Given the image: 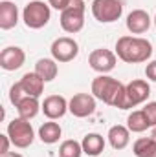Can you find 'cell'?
Masks as SVG:
<instances>
[{
    "label": "cell",
    "instance_id": "6da1fadb",
    "mask_svg": "<svg viewBox=\"0 0 156 157\" xmlns=\"http://www.w3.org/2000/svg\"><path fill=\"white\" fill-rule=\"evenodd\" d=\"M116 55L119 60H123L127 64L147 62L153 55V44L142 37L123 35L116 42Z\"/></svg>",
    "mask_w": 156,
    "mask_h": 157
},
{
    "label": "cell",
    "instance_id": "7a4b0ae2",
    "mask_svg": "<svg viewBox=\"0 0 156 157\" xmlns=\"http://www.w3.org/2000/svg\"><path fill=\"white\" fill-rule=\"evenodd\" d=\"M92 95L99 101H103L109 106H114L119 110H127L125 101V84L117 78L109 75H99L92 80Z\"/></svg>",
    "mask_w": 156,
    "mask_h": 157
},
{
    "label": "cell",
    "instance_id": "3957f363",
    "mask_svg": "<svg viewBox=\"0 0 156 157\" xmlns=\"http://www.w3.org/2000/svg\"><path fill=\"white\" fill-rule=\"evenodd\" d=\"M50 17H51L50 4H44L42 0H31L22 9V20H24L26 28H30V29L44 28L50 22Z\"/></svg>",
    "mask_w": 156,
    "mask_h": 157
},
{
    "label": "cell",
    "instance_id": "277c9868",
    "mask_svg": "<svg viewBox=\"0 0 156 157\" xmlns=\"http://www.w3.org/2000/svg\"><path fill=\"white\" fill-rule=\"evenodd\" d=\"M84 0H72L70 6L64 11H61V28L72 35L79 33L84 28Z\"/></svg>",
    "mask_w": 156,
    "mask_h": 157
},
{
    "label": "cell",
    "instance_id": "5b68a950",
    "mask_svg": "<svg viewBox=\"0 0 156 157\" xmlns=\"http://www.w3.org/2000/svg\"><path fill=\"white\" fill-rule=\"evenodd\" d=\"M7 135H9L13 146H17V148H28V146H31V143L35 139V132H33L31 122L20 117L13 119L7 124Z\"/></svg>",
    "mask_w": 156,
    "mask_h": 157
},
{
    "label": "cell",
    "instance_id": "8992f818",
    "mask_svg": "<svg viewBox=\"0 0 156 157\" xmlns=\"http://www.w3.org/2000/svg\"><path fill=\"white\" fill-rule=\"evenodd\" d=\"M92 15L101 24H112L119 20L123 15V2L121 0H94Z\"/></svg>",
    "mask_w": 156,
    "mask_h": 157
},
{
    "label": "cell",
    "instance_id": "52a82bcc",
    "mask_svg": "<svg viewBox=\"0 0 156 157\" xmlns=\"http://www.w3.org/2000/svg\"><path fill=\"white\" fill-rule=\"evenodd\" d=\"M151 95V86L147 80L143 78H136V80H130L127 86H125V101H127V110L130 108H136L140 104H143Z\"/></svg>",
    "mask_w": 156,
    "mask_h": 157
},
{
    "label": "cell",
    "instance_id": "ba28073f",
    "mask_svg": "<svg viewBox=\"0 0 156 157\" xmlns=\"http://www.w3.org/2000/svg\"><path fill=\"white\" fill-rule=\"evenodd\" d=\"M51 59L57 62H70L79 55V44L72 37H59L51 42Z\"/></svg>",
    "mask_w": 156,
    "mask_h": 157
},
{
    "label": "cell",
    "instance_id": "9c48e42d",
    "mask_svg": "<svg viewBox=\"0 0 156 157\" xmlns=\"http://www.w3.org/2000/svg\"><path fill=\"white\" fill-rule=\"evenodd\" d=\"M116 53L110 51V49H105V48H99V49H94L90 55H88V64L94 71L101 73V75H107L110 73L114 68H116Z\"/></svg>",
    "mask_w": 156,
    "mask_h": 157
},
{
    "label": "cell",
    "instance_id": "30bf717a",
    "mask_svg": "<svg viewBox=\"0 0 156 157\" xmlns=\"http://www.w3.org/2000/svg\"><path fill=\"white\" fill-rule=\"evenodd\" d=\"M68 112L74 117H88L96 112V97L90 93H76L68 101Z\"/></svg>",
    "mask_w": 156,
    "mask_h": 157
},
{
    "label": "cell",
    "instance_id": "8fae6325",
    "mask_svg": "<svg viewBox=\"0 0 156 157\" xmlns=\"http://www.w3.org/2000/svg\"><path fill=\"white\" fill-rule=\"evenodd\" d=\"M24 60H26V53L18 46H7L0 53V66L6 71H15V70L22 68Z\"/></svg>",
    "mask_w": 156,
    "mask_h": 157
},
{
    "label": "cell",
    "instance_id": "7c38bea8",
    "mask_svg": "<svg viewBox=\"0 0 156 157\" xmlns=\"http://www.w3.org/2000/svg\"><path fill=\"white\" fill-rule=\"evenodd\" d=\"M68 112V101L63 95H48L42 102V113L50 121L61 119Z\"/></svg>",
    "mask_w": 156,
    "mask_h": 157
},
{
    "label": "cell",
    "instance_id": "4fadbf2b",
    "mask_svg": "<svg viewBox=\"0 0 156 157\" xmlns=\"http://www.w3.org/2000/svg\"><path fill=\"white\" fill-rule=\"evenodd\" d=\"M151 22H153V20H151V17H149L147 11H143V9H134V11L129 13L125 24H127V29H129L132 35H142V33L149 31Z\"/></svg>",
    "mask_w": 156,
    "mask_h": 157
},
{
    "label": "cell",
    "instance_id": "5bb4252c",
    "mask_svg": "<svg viewBox=\"0 0 156 157\" xmlns=\"http://www.w3.org/2000/svg\"><path fill=\"white\" fill-rule=\"evenodd\" d=\"M17 24H18V7L9 0H2L0 2V29L7 31V29H13Z\"/></svg>",
    "mask_w": 156,
    "mask_h": 157
},
{
    "label": "cell",
    "instance_id": "9a60e30c",
    "mask_svg": "<svg viewBox=\"0 0 156 157\" xmlns=\"http://www.w3.org/2000/svg\"><path fill=\"white\" fill-rule=\"evenodd\" d=\"M109 143L114 150H123L129 146L130 143V130L127 126H121V124H116L109 130Z\"/></svg>",
    "mask_w": 156,
    "mask_h": 157
},
{
    "label": "cell",
    "instance_id": "2e32d148",
    "mask_svg": "<svg viewBox=\"0 0 156 157\" xmlns=\"http://www.w3.org/2000/svg\"><path fill=\"white\" fill-rule=\"evenodd\" d=\"M81 146H83V152L88 157H97L105 150V139L99 133H88V135L83 137Z\"/></svg>",
    "mask_w": 156,
    "mask_h": 157
},
{
    "label": "cell",
    "instance_id": "e0dca14e",
    "mask_svg": "<svg viewBox=\"0 0 156 157\" xmlns=\"http://www.w3.org/2000/svg\"><path fill=\"white\" fill-rule=\"evenodd\" d=\"M20 84H22L24 91H26L30 97H37V99H39L40 95H42V91H44V80H42L35 71L24 73V77L20 78Z\"/></svg>",
    "mask_w": 156,
    "mask_h": 157
},
{
    "label": "cell",
    "instance_id": "ac0fdd59",
    "mask_svg": "<svg viewBox=\"0 0 156 157\" xmlns=\"http://www.w3.org/2000/svg\"><path fill=\"white\" fill-rule=\"evenodd\" d=\"M61 135H63V128L59 126V122L48 121V122H44L39 128V139L44 144H55V143H59Z\"/></svg>",
    "mask_w": 156,
    "mask_h": 157
},
{
    "label": "cell",
    "instance_id": "d6986e66",
    "mask_svg": "<svg viewBox=\"0 0 156 157\" xmlns=\"http://www.w3.org/2000/svg\"><path fill=\"white\" fill-rule=\"evenodd\" d=\"M35 73L39 75L44 82H51L59 73V66L55 59H39L35 64Z\"/></svg>",
    "mask_w": 156,
    "mask_h": 157
},
{
    "label": "cell",
    "instance_id": "ffe728a7",
    "mask_svg": "<svg viewBox=\"0 0 156 157\" xmlns=\"http://www.w3.org/2000/svg\"><path fill=\"white\" fill-rule=\"evenodd\" d=\"M15 108H17V112H18V117L30 121V119H33L39 113V110H42V104H39V99H37V97H30V95H28V97H24Z\"/></svg>",
    "mask_w": 156,
    "mask_h": 157
},
{
    "label": "cell",
    "instance_id": "44dd1931",
    "mask_svg": "<svg viewBox=\"0 0 156 157\" xmlns=\"http://www.w3.org/2000/svg\"><path fill=\"white\" fill-rule=\"evenodd\" d=\"M136 157H156V141L153 137H140L132 144Z\"/></svg>",
    "mask_w": 156,
    "mask_h": 157
},
{
    "label": "cell",
    "instance_id": "7402d4cb",
    "mask_svg": "<svg viewBox=\"0 0 156 157\" xmlns=\"http://www.w3.org/2000/svg\"><path fill=\"white\" fill-rule=\"evenodd\" d=\"M149 126H151V124H149V121L145 117L143 110H134V112L127 117V128H129L132 133H142V132H145Z\"/></svg>",
    "mask_w": 156,
    "mask_h": 157
},
{
    "label": "cell",
    "instance_id": "603a6c76",
    "mask_svg": "<svg viewBox=\"0 0 156 157\" xmlns=\"http://www.w3.org/2000/svg\"><path fill=\"white\" fill-rule=\"evenodd\" d=\"M83 154H84V152H83L81 143L74 141V139L63 141L61 146H59V157H81Z\"/></svg>",
    "mask_w": 156,
    "mask_h": 157
},
{
    "label": "cell",
    "instance_id": "cb8c5ba5",
    "mask_svg": "<svg viewBox=\"0 0 156 157\" xmlns=\"http://www.w3.org/2000/svg\"><path fill=\"white\" fill-rule=\"evenodd\" d=\"M24 97H28V93L24 91L22 84H20V82L13 84V86H11V90H9V101H11V104H13V106H17Z\"/></svg>",
    "mask_w": 156,
    "mask_h": 157
},
{
    "label": "cell",
    "instance_id": "d4e9b609",
    "mask_svg": "<svg viewBox=\"0 0 156 157\" xmlns=\"http://www.w3.org/2000/svg\"><path fill=\"white\" fill-rule=\"evenodd\" d=\"M143 113H145V117H147V121H149V124L154 128V126H156V101H153V102H147V104H145Z\"/></svg>",
    "mask_w": 156,
    "mask_h": 157
},
{
    "label": "cell",
    "instance_id": "484cf974",
    "mask_svg": "<svg viewBox=\"0 0 156 157\" xmlns=\"http://www.w3.org/2000/svg\"><path fill=\"white\" fill-rule=\"evenodd\" d=\"M70 2H72V0H48L50 7H53V9H57V11H64V9L70 6Z\"/></svg>",
    "mask_w": 156,
    "mask_h": 157
},
{
    "label": "cell",
    "instance_id": "4316f807",
    "mask_svg": "<svg viewBox=\"0 0 156 157\" xmlns=\"http://www.w3.org/2000/svg\"><path fill=\"white\" fill-rule=\"evenodd\" d=\"M145 77L149 80H153V82H156V60H151L145 66Z\"/></svg>",
    "mask_w": 156,
    "mask_h": 157
},
{
    "label": "cell",
    "instance_id": "83f0119b",
    "mask_svg": "<svg viewBox=\"0 0 156 157\" xmlns=\"http://www.w3.org/2000/svg\"><path fill=\"white\" fill-rule=\"evenodd\" d=\"M0 141H2V150H0V154H2V155L9 154V144H13L11 139H9V135H7V133H6V135H0Z\"/></svg>",
    "mask_w": 156,
    "mask_h": 157
},
{
    "label": "cell",
    "instance_id": "f1b7e54d",
    "mask_svg": "<svg viewBox=\"0 0 156 157\" xmlns=\"http://www.w3.org/2000/svg\"><path fill=\"white\" fill-rule=\"evenodd\" d=\"M2 157H22V155L17 154V152H9V154H6V155H2Z\"/></svg>",
    "mask_w": 156,
    "mask_h": 157
},
{
    "label": "cell",
    "instance_id": "f546056e",
    "mask_svg": "<svg viewBox=\"0 0 156 157\" xmlns=\"http://www.w3.org/2000/svg\"><path fill=\"white\" fill-rule=\"evenodd\" d=\"M151 137H153V139L156 141V126H154V130H153V133H151Z\"/></svg>",
    "mask_w": 156,
    "mask_h": 157
},
{
    "label": "cell",
    "instance_id": "4dcf8cb0",
    "mask_svg": "<svg viewBox=\"0 0 156 157\" xmlns=\"http://www.w3.org/2000/svg\"><path fill=\"white\" fill-rule=\"evenodd\" d=\"M154 26H156V15H154Z\"/></svg>",
    "mask_w": 156,
    "mask_h": 157
}]
</instances>
